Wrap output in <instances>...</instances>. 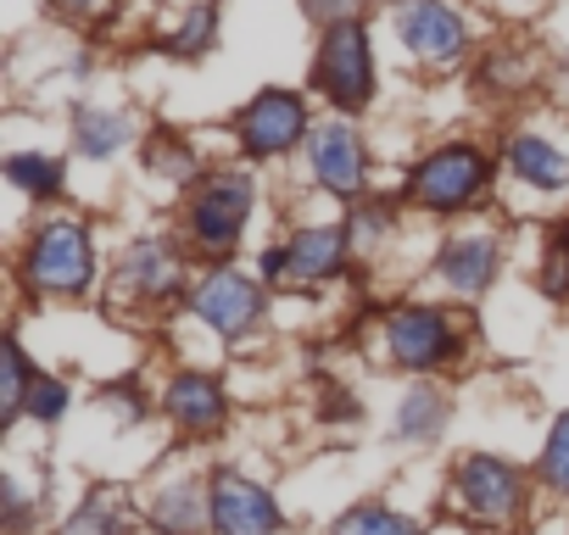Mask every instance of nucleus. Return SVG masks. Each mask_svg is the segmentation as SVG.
<instances>
[{"label": "nucleus", "mask_w": 569, "mask_h": 535, "mask_svg": "<svg viewBox=\"0 0 569 535\" xmlns=\"http://www.w3.org/2000/svg\"><path fill=\"white\" fill-rule=\"evenodd\" d=\"M302 12H308L313 23L336 29V23H352V18L363 12V0H302Z\"/></svg>", "instance_id": "obj_30"}, {"label": "nucleus", "mask_w": 569, "mask_h": 535, "mask_svg": "<svg viewBox=\"0 0 569 535\" xmlns=\"http://www.w3.org/2000/svg\"><path fill=\"white\" fill-rule=\"evenodd\" d=\"M541 480L558 491V496H569V413L552 424V435H547V452H541Z\"/></svg>", "instance_id": "obj_27"}, {"label": "nucleus", "mask_w": 569, "mask_h": 535, "mask_svg": "<svg viewBox=\"0 0 569 535\" xmlns=\"http://www.w3.org/2000/svg\"><path fill=\"white\" fill-rule=\"evenodd\" d=\"M29 391H34V374H29V357L18 341L0 346V424H12L18 413H29Z\"/></svg>", "instance_id": "obj_22"}, {"label": "nucleus", "mask_w": 569, "mask_h": 535, "mask_svg": "<svg viewBox=\"0 0 569 535\" xmlns=\"http://www.w3.org/2000/svg\"><path fill=\"white\" fill-rule=\"evenodd\" d=\"M536 285H541L547 302H563L569 296V223H552L547 251H541V268H536Z\"/></svg>", "instance_id": "obj_25"}, {"label": "nucleus", "mask_w": 569, "mask_h": 535, "mask_svg": "<svg viewBox=\"0 0 569 535\" xmlns=\"http://www.w3.org/2000/svg\"><path fill=\"white\" fill-rule=\"evenodd\" d=\"M0 496H7V524L23 529L29 524V502H23V485L18 480H0Z\"/></svg>", "instance_id": "obj_32"}, {"label": "nucleus", "mask_w": 569, "mask_h": 535, "mask_svg": "<svg viewBox=\"0 0 569 535\" xmlns=\"http://www.w3.org/2000/svg\"><path fill=\"white\" fill-rule=\"evenodd\" d=\"M68 535H134L129 502H123L118 491H90V502L73 513Z\"/></svg>", "instance_id": "obj_21"}, {"label": "nucleus", "mask_w": 569, "mask_h": 535, "mask_svg": "<svg viewBox=\"0 0 569 535\" xmlns=\"http://www.w3.org/2000/svg\"><path fill=\"white\" fill-rule=\"evenodd\" d=\"M212 529L218 535H279V502L240 480V474H212Z\"/></svg>", "instance_id": "obj_12"}, {"label": "nucleus", "mask_w": 569, "mask_h": 535, "mask_svg": "<svg viewBox=\"0 0 569 535\" xmlns=\"http://www.w3.org/2000/svg\"><path fill=\"white\" fill-rule=\"evenodd\" d=\"M123 291H134V302H168L184 285V262L168 240H134L123 251Z\"/></svg>", "instance_id": "obj_13"}, {"label": "nucleus", "mask_w": 569, "mask_h": 535, "mask_svg": "<svg viewBox=\"0 0 569 535\" xmlns=\"http://www.w3.org/2000/svg\"><path fill=\"white\" fill-rule=\"evenodd\" d=\"M497 262H502V245L491 234H452L436 256V274L458 291V296H480L491 280H497Z\"/></svg>", "instance_id": "obj_14"}, {"label": "nucleus", "mask_w": 569, "mask_h": 535, "mask_svg": "<svg viewBox=\"0 0 569 535\" xmlns=\"http://www.w3.org/2000/svg\"><path fill=\"white\" fill-rule=\"evenodd\" d=\"M7 179L23 190V195H57L62 190V157H46V151H18L7 157Z\"/></svg>", "instance_id": "obj_24"}, {"label": "nucleus", "mask_w": 569, "mask_h": 535, "mask_svg": "<svg viewBox=\"0 0 569 535\" xmlns=\"http://www.w3.org/2000/svg\"><path fill=\"white\" fill-rule=\"evenodd\" d=\"M151 524H157V535H201L212 524V491H201L196 480L162 485L151 502Z\"/></svg>", "instance_id": "obj_17"}, {"label": "nucleus", "mask_w": 569, "mask_h": 535, "mask_svg": "<svg viewBox=\"0 0 569 535\" xmlns=\"http://www.w3.org/2000/svg\"><path fill=\"white\" fill-rule=\"evenodd\" d=\"M347 251H352V234L336 229V223H308L297 229L284 245L262 251V280L268 285H325L330 274L347 268Z\"/></svg>", "instance_id": "obj_6"}, {"label": "nucleus", "mask_w": 569, "mask_h": 535, "mask_svg": "<svg viewBox=\"0 0 569 535\" xmlns=\"http://www.w3.org/2000/svg\"><path fill=\"white\" fill-rule=\"evenodd\" d=\"M29 413L40 418V424H57L62 413H68V385L62 380H34V391H29Z\"/></svg>", "instance_id": "obj_28"}, {"label": "nucleus", "mask_w": 569, "mask_h": 535, "mask_svg": "<svg viewBox=\"0 0 569 535\" xmlns=\"http://www.w3.org/2000/svg\"><path fill=\"white\" fill-rule=\"evenodd\" d=\"M218 18H223L218 0H190V7L179 12V23L162 34V51H168V57H184V62L207 57V51L218 46Z\"/></svg>", "instance_id": "obj_19"}, {"label": "nucleus", "mask_w": 569, "mask_h": 535, "mask_svg": "<svg viewBox=\"0 0 569 535\" xmlns=\"http://www.w3.org/2000/svg\"><path fill=\"white\" fill-rule=\"evenodd\" d=\"M190 313H196L212 335L240 341V335H251L257 319H262V291H257L246 274H234V268H212V274L190 291Z\"/></svg>", "instance_id": "obj_11"}, {"label": "nucleus", "mask_w": 569, "mask_h": 535, "mask_svg": "<svg viewBox=\"0 0 569 535\" xmlns=\"http://www.w3.org/2000/svg\"><path fill=\"white\" fill-rule=\"evenodd\" d=\"M313 90H319L341 118H352V112H363V107L375 101V46H369L363 18L325 29L319 57H313Z\"/></svg>", "instance_id": "obj_3"}, {"label": "nucleus", "mask_w": 569, "mask_h": 535, "mask_svg": "<svg viewBox=\"0 0 569 535\" xmlns=\"http://www.w3.org/2000/svg\"><path fill=\"white\" fill-rule=\"evenodd\" d=\"M308 173L341 195V201H358L369 190V151H363V134L347 123V118H325L313 123L308 134Z\"/></svg>", "instance_id": "obj_10"}, {"label": "nucleus", "mask_w": 569, "mask_h": 535, "mask_svg": "<svg viewBox=\"0 0 569 535\" xmlns=\"http://www.w3.org/2000/svg\"><path fill=\"white\" fill-rule=\"evenodd\" d=\"M146 168L157 173V179H173V184H190L196 179V145L190 140H179V134H168V129H157L151 134V145H146Z\"/></svg>", "instance_id": "obj_23"}, {"label": "nucleus", "mask_w": 569, "mask_h": 535, "mask_svg": "<svg viewBox=\"0 0 569 535\" xmlns=\"http://www.w3.org/2000/svg\"><path fill=\"white\" fill-rule=\"evenodd\" d=\"M23 280L40 296H79L96 280V234L79 218H46L29 234L23 251Z\"/></svg>", "instance_id": "obj_1"}, {"label": "nucleus", "mask_w": 569, "mask_h": 535, "mask_svg": "<svg viewBox=\"0 0 569 535\" xmlns=\"http://www.w3.org/2000/svg\"><path fill=\"white\" fill-rule=\"evenodd\" d=\"M447 424V396L430 391V385H413L402 402H397V435L402 441H436Z\"/></svg>", "instance_id": "obj_20"}, {"label": "nucleus", "mask_w": 569, "mask_h": 535, "mask_svg": "<svg viewBox=\"0 0 569 535\" xmlns=\"http://www.w3.org/2000/svg\"><path fill=\"white\" fill-rule=\"evenodd\" d=\"M486 184H491V157L469 140H452L408 173V201L425 212H463L486 195Z\"/></svg>", "instance_id": "obj_4"}, {"label": "nucleus", "mask_w": 569, "mask_h": 535, "mask_svg": "<svg viewBox=\"0 0 569 535\" xmlns=\"http://www.w3.org/2000/svg\"><path fill=\"white\" fill-rule=\"evenodd\" d=\"M168 413H173V424L179 430H190V435H212L223 418H229V402H223V385L212 380V374H173V385H168Z\"/></svg>", "instance_id": "obj_15"}, {"label": "nucleus", "mask_w": 569, "mask_h": 535, "mask_svg": "<svg viewBox=\"0 0 569 535\" xmlns=\"http://www.w3.org/2000/svg\"><path fill=\"white\" fill-rule=\"evenodd\" d=\"M325 418H363V407H358L347 391H330V402H325Z\"/></svg>", "instance_id": "obj_33"}, {"label": "nucleus", "mask_w": 569, "mask_h": 535, "mask_svg": "<svg viewBox=\"0 0 569 535\" xmlns=\"http://www.w3.org/2000/svg\"><path fill=\"white\" fill-rule=\"evenodd\" d=\"M397 7H402V0H397Z\"/></svg>", "instance_id": "obj_34"}, {"label": "nucleus", "mask_w": 569, "mask_h": 535, "mask_svg": "<svg viewBox=\"0 0 569 535\" xmlns=\"http://www.w3.org/2000/svg\"><path fill=\"white\" fill-rule=\"evenodd\" d=\"M391 23H397L402 51L430 73H447L469 57V18L452 7V0H402V7L391 12Z\"/></svg>", "instance_id": "obj_5"}, {"label": "nucleus", "mask_w": 569, "mask_h": 535, "mask_svg": "<svg viewBox=\"0 0 569 535\" xmlns=\"http://www.w3.org/2000/svg\"><path fill=\"white\" fill-rule=\"evenodd\" d=\"M308 134H313V123H308V101H302L297 90H262V95H251L246 112L234 118V140H240V151L257 157V162H273V157H284V151L308 145Z\"/></svg>", "instance_id": "obj_7"}, {"label": "nucleus", "mask_w": 569, "mask_h": 535, "mask_svg": "<svg viewBox=\"0 0 569 535\" xmlns=\"http://www.w3.org/2000/svg\"><path fill=\"white\" fill-rule=\"evenodd\" d=\"M391 229V206L386 201H369V206H358V218H352V245H369V240H380Z\"/></svg>", "instance_id": "obj_29"}, {"label": "nucleus", "mask_w": 569, "mask_h": 535, "mask_svg": "<svg viewBox=\"0 0 569 535\" xmlns=\"http://www.w3.org/2000/svg\"><path fill=\"white\" fill-rule=\"evenodd\" d=\"M129 140H134V118H129V112H107V107H79V112H73V145H79L90 162L118 157Z\"/></svg>", "instance_id": "obj_18"}, {"label": "nucleus", "mask_w": 569, "mask_h": 535, "mask_svg": "<svg viewBox=\"0 0 569 535\" xmlns=\"http://www.w3.org/2000/svg\"><path fill=\"white\" fill-rule=\"evenodd\" d=\"M336 535H419V524H413L408 513H391V507L369 502V507H352V513L336 524Z\"/></svg>", "instance_id": "obj_26"}, {"label": "nucleus", "mask_w": 569, "mask_h": 535, "mask_svg": "<svg viewBox=\"0 0 569 535\" xmlns=\"http://www.w3.org/2000/svg\"><path fill=\"white\" fill-rule=\"evenodd\" d=\"M386 352L397 369L430 374V369H447L458 357V330L436 307H391L386 313Z\"/></svg>", "instance_id": "obj_9"}, {"label": "nucleus", "mask_w": 569, "mask_h": 535, "mask_svg": "<svg viewBox=\"0 0 569 535\" xmlns=\"http://www.w3.org/2000/svg\"><path fill=\"white\" fill-rule=\"evenodd\" d=\"M452 502L475 524H508L525 507V480H519L513 463H502L491 452H475L452 468Z\"/></svg>", "instance_id": "obj_8"}, {"label": "nucleus", "mask_w": 569, "mask_h": 535, "mask_svg": "<svg viewBox=\"0 0 569 535\" xmlns=\"http://www.w3.org/2000/svg\"><path fill=\"white\" fill-rule=\"evenodd\" d=\"M508 173L530 190H563L569 184V157L547 140V134H513L508 140Z\"/></svg>", "instance_id": "obj_16"}, {"label": "nucleus", "mask_w": 569, "mask_h": 535, "mask_svg": "<svg viewBox=\"0 0 569 535\" xmlns=\"http://www.w3.org/2000/svg\"><path fill=\"white\" fill-rule=\"evenodd\" d=\"M251 206H257V184H251V173H240V168L207 173V179L196 184V195H190V212H184V234H190V245H196L201 256L223 262V256L240 245Z\"/></svg>", "instance_id": "obj_2"}, {"label": "nucleus", "mask_w": 569, "mask_h": 535, "mask_svg": "<svg viewBox=\"0 0 569 535\" xmlns=\"http://www.w3.org/2000/svg\"><path fill=\"white\" fill-rule=\"evenodd\" d=\"M51 7L62 12V18H79V23H96V18H107L118 0H51Z\"/></svg>", "instance_id": "obj_31"}]
</instances>
